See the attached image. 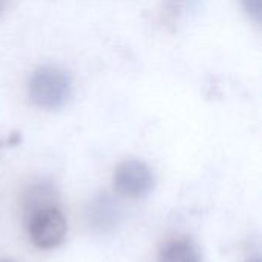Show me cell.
Returning <instances> with one entry per match:
<instances>
[{"label": "cell", "mask_w": 262, "mask_h": 262, "mask_svg": "<svg viewBox=\"0 0 262 262\" xmlns=\"http://www.w3.org/2000/svg\"><path fill=\"white\" fill-rule=\"evenodd\" d=\"M72 80L58 66H41L34 71L28 83V95L40 109L54 111L61 107L71 97Z\"/></svg>", "instance_id": "cell-1"}, {"label": "cell", "mask_w": 262, "mask_h": 262, "mask_svg": "<svg viewBox=\"0 0 262 262\" xmlns=\"http://www.w3.org/2000/svg\"><path fill=\"white\" fill-rule=\"evenodd\" d=\"M25 226L31 243L41 250L61 246L68 235V220L57 204L26 213Z\"/></svg>", "instance_id": "cell-2"}, {"label": "cell", "mask_w": 262, "mask_h": 262, "mask_svg": "<svg viewBox=\"0 0 262 262\" xmlns=\"http://www.w3.org/2000/svg\"><path fill=\"white\" fill-rule=\"evenodd\" d=\"M154 184L155 178L150 167L140 160L123 161L114 172V189L124 198H143L152 192Z\"/></svg>", "instance_id": "cell-3"}, {"label": "cell", "mask_w": 262, "mask_h": 262, "mask_svg": "<svg viewBox=\"0 0 262 262\" xmlns=\"http://www.w3.org/2000/svg\"><path fill=\"white\" fill-rule=\"evenodd\" d=\"M118 220H120V209L115 204V201L111 200L107 195H103L94 201L89 215V221L94 226V229L107 233L118 226Z\"/></svg>", "instance_id": "cell-4"}, {"label": "cell", "mask_w": 262, "mask_h": 262, "mask_svg": "<svg viewBox=\"0 0 262 262\" xmlns=\"http://www.w3.org/2000/svg\"><path fill=\"white\" fill-rule=\"evenodd\" d=\"M158 262H203L198 246L187 238L167 241L158 255Z\"/></svg>", "instance_id": "cell-5"}, {"label": "cell", "mask_w": 262, "mask_h": 262, "mask_svg": "<svg viewBox=\"0 0 262 262\" xmlns=\"http://www.w3.org/2000/svg\"><path fill=\"white\" fill-rule=\"evenodd\" d=\"M52 204H57L55 189L48 183H40L28 189L25 195V201H23V210L26 215L29 212H34L37 209L52 206Z\"/></svg>", "instance_id": "cell-6"}, {"label": "cell", "mask_w": 262, "mask_h": 262, "mask_svg": "<svg viewBox=\"0 0 262 262\" xmlns=\"http://www.w3.org/2000/svg\"><path fill=\"white\" fill-rule=\"evenodd\" d=\"M241 3H243L244 11L247 12V15H249L253 21L261 23L262 0H241Z\"/></svg>", "instance_id": "cell-7"}, {"label": "cell", "mask_w": 262, "mask_h": 262, "mask_svg": "<svg viewBox=\"0 0 262 262\" xmlns=\"http://www.w3.org/2000/svg\"><path fill=\"white\" fill-rule=\"evenodd\" d=\"M8 3H9V0H0V15H2V14H3V11L6 9Z\"/></svg>", "instance_id": "cell-8"}, {"label": "cell", "mask_w": 262, "mask_h": 262, "mask_svg": "<svg viewBox=\"0 0 262 262\" xmlns=\"http://www.w3.org/2000/svg\"><path fill=\"white\" fill-rule=\"evenodd\" d=\"M249 262H261V259H259V258H255V259H252V261Z\"/></svg>", "instance_id": "cell-9"}, {"label": "cell", "mask_w": 262, "mask_h": 262, "mask_svg": "<svg viewBox=\"0 0 262 262\" xmlns=\"http://www.w3.org/2000/svg\"><path fill=\"white\" fill-rule=\"evenodd\" d=\"M0 262H15V261H11V259H0Z\"/></svg>", "instance_id": "cell-10"}]
</instances>
